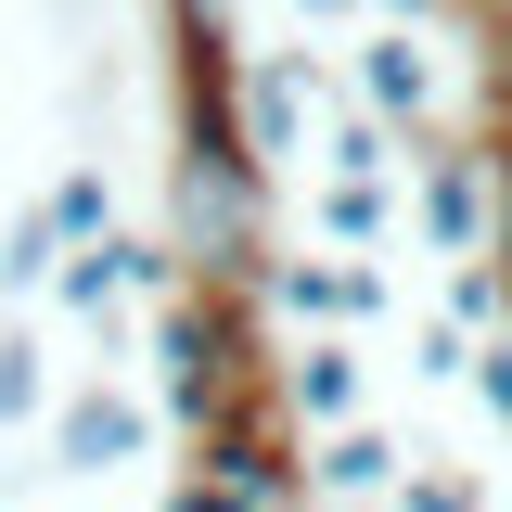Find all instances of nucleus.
Segmentation results:
<instances>
[{
    "mask_svg": "<svg viewBox=\"0 0 512 512\" xmlns=\"http://www.w3.org/2000/svg\"><path fill=\"white\" fill-rule=\"evenodd\" d=\"M154 359H167V423L192 448L269 397V359H244V295H205V282H180L154 308Z\"/></svg>",
    "mask_w": 512,
    "mask_h": 512,
    "instance_id": "obj_1",
    "label": "nucleus"
},
{
    "mask_svg": "<svg viewBox=\"0 0 512 512\" xmlns=\"http://www.w3.org/2000/svg\"><path fill=\"white\" fill-rule=\"evenodd\" d=\"M231 103H244V154H256V180L282 167V154H320V64L308 52H269L231 77Z\"/></svg>",
    "mask_w": 512,
    "mask_h": 512,
    "instance_id": "obj_2",
    "label": "nucleus"
},
{
    "mask_svg": "<svg viewBox=\"0 0 512 512\" xmlns=\"http://www.w3.org/2000/svg\"><path fill=\"white\" fill-rule=\"evenodd\" d=\"M423 244L448 269L500 256V154H423Z\"/></svg>",
    "mask_w": 512,
    "mask_h": 512,
    "instance_id": "obj_3",
    "label": "nucleus"
},
{
    "mask_svg": "<svg viewBox=\"0 0 512 512\" xmlns=\"http://www.w3.org/2000/svg\"><path fill=\"white\" fill-rule=\"evenodd\" d=\"M52 474H128L141 448H154V410L128 397V384H77V397H52Z\"/></svg>",
    "mask_w": 512,
    "mask_h": 512,
    "instance_id": "obj_4",
    "label": "nucleus"
},
{
    "mask_svg": "<svg viewBox=\"0 0 512 512\" xmlns=\"http://www.w3.org/2000/svg\"><path fill=\"white\" fill-rule=\"evenodd\" d=\"M180 474H218V487H231V500H244V512H295V487H308V474H295V448L269 436L256 410H244V423H218V436L192 448Z\"/></svg>",
    "mask_w": 512,
    "mask_h": 512,
    "instance_id": "obj_5",
    "label": "nucleus"
},
{
    "mask_svg": "<svg viewBox=\"0 0 512 512\" xmlns=\"http://www.w3.org/2000/svg\"><path fill=\"white\" fill-rule=\"evenodd\" d=\"M359 116H384V128H423V116H436V64H423L410 26H372V39H359Z\"/></svg>",
    "mask_w": 512,
    "mask_h": 512,
    "instance_id": "obj_6",
    "label": "nucleus"
},
{
    "mask_svg": "<svg viewBox=\"0 0 512 512\" xmlns=\"http://www.w3.org/2000/svg\"><path fill=\"white\" fill-rule=\"evenodd\" d=\"M282 397H295L308 423H333V436H346V423H359V346H346V333H308V346L282 359Z\"/></svg>",
    "mask_w": 512,
    "mask_h": 512,
    "instance_id": "obj_7",
    "label": "nucleus"
},
{
    "mask_svg": "<svg viewBox=\"0 0 512 512\" xmlns=\"http://www.w3.org/2000/svg\"><path fill=\"white\" fill-rule=\"evenodd\" d=\"M410 474V448L384 436V423H346V436L308 448V487H333V500H372V487H397Z\"/></svg>",
    "mask_w": 512,
    "mask_h": 512,
    "instance_id": "obj_8",
    "label": "nucleus"
},
{
    "mask_svg": "<svg viewBox=\"0 0 512 512\" xmlns=\"http://www.w3.org/2000/svg\"><path fill=\"white\" fill-rule=\"evenodd\" d=\"M39 218H52V244H64V256L116 244V192H103V167H64V180L39 192Z\"/></svg>",
    "mask_w": 512,
    "mask_h": 512,
    "instance_id": "obj_9",
    "label": "nucleus"
},
{
    "mask_svg": "<svg viewBox=\"0 0 512 512\" xmlns=\"http://www.w3.org/2000/svg\"><path fill=\"white\" fill-rule=\"evenodd\" d=\"M0 423H52V346H39V320H0Z\"/></svg>",
    "mask_w": 512,
    "mask_h": 512,
    "instance_id": "obj_10",
    "label": "nucleus"
},
{
    "mask_svg": "<svg viewBox=\"0 0 512 512\" xmlns=\"http://www.w3.org/2000/svg\"><path fill=\"white\" fill-rule=\"evenodd\" d=\"M384 218H397V192H384V180H320V244H333V256H372Z\"/></svg>",
    "mask_w": 512,
    "mask_h": 512,
    "instance_id": "obj_11",
    "label": "nucleus"
},
{
    "mask_svg": "<svg viewBox=\"0 0 512 512\" xmlns=\"http://www.w3.org/2000/svg\"><path fill=\"white\" fill-rule=\"evenodd\" d=\"M103 269H116V295H141V308H167V295L192 282L180 256H167V231H116V244H103Z\"/></svg>",
    "mask_w": 512,
    "mask_h": 512,
    "instance_id": "obj_12",
    "label": "nucleus"
},
{
    "mask_svg": "<svg viewBox=\"0 0 512 512\" xmlns=\"http://www.w3.org/2000/svg\"><path fill=\"white\" fill-rule=\"evenodd\" d=\"M52 269H64V244H52V218H39V205H26V218H13V231H0V295H13V308H26V295H52Z\"/></svg>",
    "mask_w": 512,
    "mask_h": 512,
    "instance_id": "obj_13",
    "label": "nucleus"
},
{
    "mask_svg": "<svg viewBox=\"0 0 512 512\" xmlns=\"http://www.w3.org/2000/svg\"><path fill=\"white\" fill-rule=\"evenodd\" d=\"M500 308H512V282H500V256H474V269H448V333H474V346H487V333H500Z\"/></svg>",
    "mask_w": 512,
    "mask_h": 512,
    "instance_id": "obj_14",
    "label": "nucleus"
},
{
    "mask_svg": "<svg viewBox=\"0 0 512 512\" xmlns=\"http://www.w3.org/2000/svg\"><path fill=\"white\" fill-rule=\"evenodd\" d=\"M384 154H397L384 116H333V128H320V180H384Z\"/></svg>",
    "mask_w": 512,
    "mask_h": 512,
    "instance_id": "obj_15",
    "label": "nucleus"
},
{
    "mask_svg": "<svg viewBox=\"0 0 512 512\" xmlns=\"http://www.w3.org/2000/svg\"><path fill=\"white\" fill-rule=\"evenodd\" d=\"M282 320H333V256H269V282H256Z\"/></svg>",
    "mask_w": 512,
    "mask_h": 512,
    "instance_id": "obj_16",
    "label": "nucleus"
},
{
    "mask_svg": "<svg viewBox=\"0 0 512 512\" xmlns=\"http://www.w3.org/2000/svg\"><path fill=\"white\" fill-rule=\"evenodd\" d=\"M167 39L180 52H231V0H167Z\"/></svg>",
    "mask_w": 512,
    "mask_h": 512,
    "instance_id": "obj_17",
    "label": "nucleus"
},
{
    "mask_svg": "<svg viewBox=\"0 0 512 512\" xmlns=\"http://www.w3.org/2000/svg\"><path fill=\"white\" fill-rule=\"evenodd\" d=\"M333 320H384V269L372 256H333Z\"/></svg>",
    "mask_w": 512,
    "mask_h": 512,
    "instance_id": "obj_18",
    "label": "nucleus"
},
{
    "mask_svg": "<svg viewBox=\"0 0 512 512\" xmlns=\"http://www.w3.org/2000/svg\"><path fill=\"white\" fill-rule=\"evenodd\" d=\"M410 359H423V384H474V333H448V320H423V346H410Z\"/></svg>",
    "mask_w": 512,
    "mask_h": 512,
    "instance_id": "obj_19",
    "label": "nucleus"
},
{
    "mask_svg": "<svg viewBox=\"0 0 512 512\" xmlns=\"http://www.w3.org/2000/svg\"><path fill=\"white\" fill-rule=\"evenodd\" d=\"M474 397L512 423V333H487V346H474Z\"/></svg>",
    "mask_w": 512,
    "mask_h": 512,
    "instance_id": "obj_20",
    "label": "nucleus"
},
{
    "mask_svg": "<svg viewBox=\"0 0 512 512\" xmlns=\"http://www.w3.org/2000/svg\"><path fill=\"white\" fill-rule=\"evenodd\" d=\"M410 512H487V500H474L461 474H410Z\"/></svg>",
    "mask_w": 512,
    "mask_h": 512,
    "instance_id": "obj_21",
    "label": "nucleus"
},
{
    "mask_svg": "<svg viewBox=\"0 0 512 512\" xmlns=\"http://www.w3.org/2000/svg\"><path fill=\"white\" fill-rule=\"evenodd\" d=\"M167 512H244V500H231L218 474H167Z\"/></svg>",
    "mask_w": 512,
    "mask_h": 512,
    "instance_id": "obj_22",
    "label": "nucleus"
},
{
    "mask_svg": "<svg viewBox=\"0 0 512 512\" xmlns=\"http://www.w3.org/2000/svg\"><path fill=\"white\" fill-rule=\"evenodd\" d=\"M295 13H308V26H346V13H372V0H295Z\"/></svg>",
    "mask_w": 512,
    "mask_h": 512,
    "instance_id": "obj_23",
    "label": "nucleus"
},
{
    "mask_svg": "<svg viewBox=\"0 0 512 512\" xmlns=\"http://www.w3.org/2000/svg\"><path fill=\"white\" fill-rule=\"evenodd\" d=\"M384 13H397V26H423V13H448V0H384Z\"/></svg>",
    "mask_w": 512,
    "mask_h": 512,
    "instance_id": "obj_24",
    "label": "nucleus"
}]
</instances>
